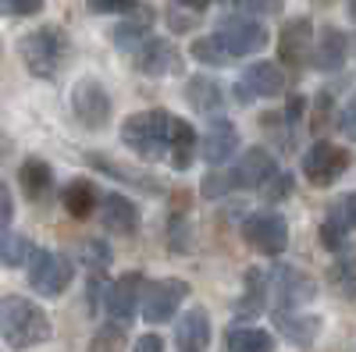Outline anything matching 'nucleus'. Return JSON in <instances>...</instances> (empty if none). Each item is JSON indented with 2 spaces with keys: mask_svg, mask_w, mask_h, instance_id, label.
I'll list each match as a JSON object with an SVG mask.
<instances>
[{
  "mask_svg": "<svg viewBox=\"0 0 356 352\" xmlns=\"http://www.w3.org/2000/svg\"><path fill=\"white\" fill-rule=\"evenodd\" d=\"M292 189H296V174L278 171L275 178H267L257 192H260V199H264V203H285V199L292 196Z\"/></svg>",
  "mask_w": 356,
  "mask_h": 352,
  "instance_id": "obj_34",
  "label": "nucleus"
},
{
  "mask_svg": "<svg viewBox=\"0 0 356 352\" xmlns=\"http://www.w3.org/2000/svg\"><path fill=\"white\" fill-rule=\"evenodd\" d=\"M136 352H164L161 335H143V338L136 342Z\"/></svg>",
  "mask_w": 356,
  "mask_h": 352,
  "instance_id": "obj_47",
  "label": "nucleus"
},
{
  "mask_svg": "<svg viewBox=\"0 0 356 352\" xmlns=\"http://www.w3.org/2000/svg\"><path fill=\"white\" fill-rule=\"evenodd\" d=\"M207 132L200 139V157L211 164V167H221L235 157V150H239V128H235L228 117L214 114V117H207Z\"/></svg>",
  "mask_w": 356,
  "mask_h": 352,
  "instance_id": "obj_14",
  "label": "nucleus"
},
{
  "mask_svg": "<svg viewBox=\"0 0 356 352\" xmlns=\"http://www.w3.org/2000/svg\"><path fill=\"white\" fill-rule=\"evenodd\" d=\"M243 239L260 256H282L289 249V221L278 210H257L243 221Z\"/></svg>",
  "mask_w": 356,
  "mask_h": 352,
  "instance_id": "obj_7",
  "label": "nucleus"
},
{
  "mask_svg": "<svg viewBox=\"0 0 356 352\" xmlns=\"http://www.w3.org/2000/svg\"><path fill=\"white\" fill-rule=\"evenodd\" d=\"M68 50H72V43H68V33L61 25H40L18 40V57H22L25 72L33 78H43V82L61 75V68L68 61Z\"/></svg>",
  "mask_w": 356,
  "mask_h": 352,
  "instance_id": "obj_2",
  "label": "nucleus"
},
{
  "mask_svg": "<svg viewBox=\"0 0 356 352\" xmlns=\"http://www.w3.org/2000/svg\"><path fill=\"white\" fill-rule=\"evenodd\" d=\"M100 199H104L100 189L89 182V178H75V182H68V185L61 189V203H65L68 217H75V221L93 217L97 207H100Z\"/></svg>",
  "mask_w": 356,
  "mask_h": 352,
  "instance_id": "obj_24",
  "label": "nucleus"
},
{
  "mask_svg": "<svg viewBox=\"0 0 356 352\" xmlns=\"http://www.w3.org/2000/svg\"><path fill=\"white\" fill-rule=\"evenodd\" d=\"M139 4V0H86V8L93 15H125Z\"/></svg>",
  "mask_w": 356,
  "mask_h": 352,
  "instance_id": "obj_39",
  "label": "nucleus"
},
{
  "mask_svg": "<svg viewBox=\"0 0 356 352\" xmlns=\"http://www.w3.org/2000/svg\"><path fill=\"white\" fill-rule=\"evenodd\" d=\"M33 242L18 231H0V267H25L33 256Z\"/></svg>",
  "mask_w": 356,
  "mask_h": 352,
  "instance_id": "obj_31",
  "label": "nucleus"
},
{
  "mask_svg": "<svg viewBox=\"0 0 356 352\" xmlns=\"http://www.w3.org/2000/svg\"><path fill=\"white\" fill-rule=\"evenodd\" d=\"M82 260H86L89 274H104V271L111 267L114 253H111V246H107L104 239H86V242H82Z\"/></svg>",
  "mask_w": 356,
  "mask_h": 352,
  "instance_id": "obj_33",
  "label": "nucleus"
},
{
  "mask_svg": "<svg viewBox=\"0 0 356 352\" xmlns=\"http://www.w3.org/2000/svg\"><path fill=\"white\" fill-rule=\"evenodd\" d=\"M47 0H0V8L8 15H18V18H29V15H40Z\"/></svg>",
  "mask_w": 356,
  "mask_h": 352,
  "instance_id": "obj_41",
  "label": "nucleus"
},
{
  "mask_svg": "<svg viewBox=\"0 0 356 352\" xmlns=\"http://www.w3.org/2000/svg\"><path fill=\"white\" fill-rule=\"evenodd\" d=\"M335 125H339V132H342L346 139H353V142H356V93H353V97H349V103L339 110V121H335Z\"/></svg>",
  "mask_w": 356,
  "mask_h": 352,
  "instance_id": "obj_40",
  "label": "nucleus"
},
{
  "mask_svg": "<svg viewBox=\"0 0 356 352\" xmlns=\"http://www.w3.org/2000/svg\"><path fill=\"white\" fill-rule=\"evenodd\" d=\"M25 267H29V285H33L40 296H47V299L65 296V288L75 278L72 260L61 256V253H54V249H33V256H29Z\"/></svg>",
  "mask_w": 356,
  "mask_h": 352,
  "instance_id": "obj_4",
  "label": "nucleus"
},
{
  "mask_svg": "<svg viewBox=\"0 0 356 352\" xmlns=\"http://www.w3.org/2000/svg\"><path fill=\"white\" fill-rule=\"evenodd\" d=\"M154 33V8H146V4H136L132 11H125V22L122 25H114L111 28V43L118 50H139L146 40H150Z\"/></svg>",
  "mask_w": 356,
  "mask_h": 352,
  "instance_id": "obj_17",
  "label": "nucleus"
},
{
  "mask_svg": "<svg viewBox=\"0 0 356 352\" xmlns=\"http://www.w3.org/2000/svg\"><path fill=\"white\" fill-rule=\"evenodd\" d=\"M303 110H307V100L296 93V97H289V103H285V114H282V121L289 125V128H296L303 121Z\"/></svg>",
  "mask_w": 356,
  "mask_h": 352,
  "instance_id": "obj_42",
  "label": "nucleus"
},
{
  "mask_svg": "<svg viewBox=\"0 0 356 352\" xmlns=\"http://www.w3.org/2000/svg\"><path fill=\"white\" fill-rule=\"evenodd\" d=\"M353 47H356V40H353Z\"/></svg>",
  "mask_w": 356,
  "mask_h": 352,
  "instance_id": "obj_51",
  "label": "nucleus"
},
{
  "mask_svg": "<svg viewBox=\"0 0 356 352\" xmlns=\"http://www.w3.org/2000/svg\"><path fill=\"white\" fill-rule=\"evenodd\" d=\"M175 342H178V352H207V345H211V317L200 306L182 313V320L175 328Z\"/></svg>",
  "mask_w": 356,
  "mask_h": 352,
  "instance_id": "obj_21",
  "label": "nucleus"
},
{
  "mask_svg": "<svg viewBox=\"0 0 356 352\" xmlns=\"http://www.w3.org/2000/svg\"><path fill=\"white\" fill-rule=\"evenodd\" d=\"M271 299H275V310H300L317 299V281L300 267L278 263L271 271Z\"/></svg>",
  "mask_w": 356,
  "mask_h": 352,
  "instance_id": "obj_8",
  "label": "nucleus"
},
{
  "mask_svg": "<svg viewBox=\"0 0 356 352\" xmlns=\"http://www.w3.org/2000/svg\"><path fill=\"white\" fill-rule=\"evenodd\" d=\"M171 128H175V114H168L164 107L132 114L122 125V146L143 160H161L171 150Z\"/></svg>",
  "mask_w": 356,
  "mask_h": 352,
  "instance_id": "obj_3",
  "label": "nucleus"
},
{
  "mask_svg": "<svg viewBox=\"0 0 356 352\" xmlns=\"http://www.w3.org/2000/svg\"><path fill=\"white\" fill-rule=\"evenodd\" d=\"M225 349L228 352H275V338L264 328H246V324H228L225 331Z\"/></svg>",
  "mask_w": 356,
  "mask_h": 352,
  "instance_id": "obj_28",
  "label": "nucleus"
},
{
  "mask_svg": "<svg viewBox=\"0 0 356 352\" xmlns=\"http://www.w3.org/2000/svg\"><path fill=\"white\" fill-rule=\"evenodd\" d=\"M282 167L275 160V153L267 146H250V150L235 160V167L228 171L232 174V185L235 189H260L267 178H275Z\"/></svg>",
  "mask_w": 356,
  "mask_h": 352,
  "instance_id": "obj_15",
  "label": "nucleus"
},
{
  "mask_svg": "<svg viewBox=\"0 0 356 352\" xmlns=\"http://www.w3.org/2000/svg\"><path fill=\"white\" fill-rule=\"evenodd\" d=\"M125 328L129 324H118V320L97 328V335L89 338V349L86 352H125Z\"/></svg>",
  "mask_w": 356,
  "mask_h": 352,
  "instance_id": "obj_32",
  "label": "nucleus"
},
{
  "mask_svg": "<svg viewBox=\"0 0 356 352\" xmlns=\"http://www.w3.org/2000/svg\"><path fill=\"white\" fill-rule=\"evenodd\" d=\"M168 25L175 28V33H189V28L196 25V18H193V15H182L178 8H171V11H168Z\"/></svg>",
  "mask_w": 356,
  "mask_h": 352,
  "instance_id": "obj_45",
  "label": "nucleus"
},
{
  "mask_svg": "<svg viewBox=\"0 0 356 352\" xmlns=\"http://www.w3.org/2000/svg\"><path fill=\"white\" fill-rule=\"evenodd\" d=\"M328 285L339 292L342 299H356V246L342 249L339 260L328 267Z\"/></svg>",
  "mask_w": 356,
  "mask_h": 352,
  "instance_id": "obj_29",
  "label": "nucleus"
},
{
  "mask_svg": "<svg viewBox=\"0 0 356 352\" xmlns=\"http://www.w3.org/2000/svg\"><path fill=\"white\" fill-rule=\"evenodd\" d=\"M275 328L282 331V338H289L292 345H314L321 335V317L310 313H292V310H275Z\"/></svg>",
  "mask_w": 356,
  "mask_h": 352,
  "instance_id": "obj_22",
  "label": "nucleus"
},
{
  "mask_svg": "<svg viewBox=\"0 0 356 352\" xmlns=\"http://www.w3.org/2000/svg\"><path fill=\"white\" fill-rule=\"evenodd\" d=\"M104 274H89V310L97 313V306H100V296H104Z\"/></svg>",
  "mask_w": 356,
  "mask_h": 352,
  "instance_id": "obj_46",
  "label": "nucleus"
},
{
  "mask_svg": "<svg viewBox=\"0 0 356 352\" xmlns=\"http://www.w3.org/2000/svg\"><path fill=\"white\" fill-rule=\"evenodd\" d=\"M235 185H232V174L228 171H214V174H207L203 178V185H200V192L207 196V199H221V196H228Z\"/></svg>",
  "mask_w": 356,
  "mask_h": 352,
  "instance_id": "obj_37",
  "label": "nucleus"
},
{
  "mask_svg": "<svg viewBox=\"0 0 356 352\" xmlns=\"http://www.w3.org/2000/svg\"><path fill=\"white\" fill-rule=\"evenodd\" d=\"M15 221V199H11V189L0 182V228H8Z\"/></svg>",
  "mask_w": 356,
  "mask_h": 352,
  "instance_id": "obj_44",
  "label": "nucleus"
},
{
  "mask_svg": "<svg viewBox=\"0 0 356 352\" xmlns=\"http://www.w3.org/2000/svg\"><path fill=\"white\" fill-rule=\"evenodd\" d=\"M82 160H86V167H93L97 174H107V178H114V182H125V185H132V189H139L146 196H161L164 192V185L154 178V174H146L139 167H129V164L114 160L107 153H82Z\"/></svg>",
  "mask_w": 356,
  "mask_h": 352,
  "instance_id": "obj_16",
  "label": "nucleus"
},
{
  "mask_svg": "<svg viewBox=\"0 0 356 352\" xmlns=\"http://www.w3.org/2000/svg\"><path fill=\"white\" fill-rule=\"evenodd\" d=\"M189 53L196 57L200 65H214V68H225V65L235 61V53L225 47V40H221L218 33H214V36H200V40H193Z\"/></svg>",
  "mask_w": 356,
  "mask_h": 352,
  "instance_id": "obj_30",
  "label": "nucleus"
},
{
  "mask_svg": "<svg viewBox=\"0 0 356 352\" xmlns=\"http://www.w3.org/2000/svg\"><path fill=\"white\" fill-rule=\"evenodd\" d=\"M182 8H189V11H207L211 8V0H178Z\"/></svg>",
  "mask_w": 356,
  "mask_h": 352,
  "instance_id": "obj_49",
  "label": "nucleus"
},
{
  "mask_svg": "<svg viewBox=\"0 0 356 352\" xmlns=\"http://www.w3.org/2000/svg\"><path fill=\"white\" fill-rule=\"evenodd\" d=\"M218 36L235 57H250L267 47V28L257 22V15H225L218 22Z\"/></svg>",
  "mask_w": 356,
  "mask_h": 352,
  "instance_id": "obj_10",
  "label": "nucleus"
},
{
  "mask_svg": "<svg viewBox=\"0 0 356 352\" xmlns=\"http://www.w3.org/2000/svg\"><path fill=\"white\" fill-rule=\"evenodd\" d=\"M200 153V135L189 121H182V117H175V128H171V150H168V164L175 171H189L193 160Z\"/></svg>",
  "mask_w": 356,
  "mask_h": 352,
  "instance_id": "obj_26",
  "label": "nucleus"
},
{
  "mask_svg": "<svg viewBox=\"0 0 356 352\" xmlns=\"http://www.w3.org/2000/svg\"><path fill=\"white\" fill-rule=\"evenodd\" d=\"M243 82L253 90V97H282L285 93V72L278 61H253L243 68Z\"/></svg>",
  "mask_w": 356,
  "mask_h": 352,
  "instance_id": "obj_23",
  "label": "nucleus"
},
{
  "mask_svg": "<svg viewBox=\"0 0 356 352\" xmlns=\"http://www.w3.org/2000/svg\"><path fill=\"white\" fill-rule=\"evenodd\" d=\"M72 114L79 117V125L89 132H104L114 117V103L111 93L97 78H79L75 90H72Z\"/></svg>",
  "mask_w": 356,
  "mask_h": 352,
  "instance_id": "obj_6",
  "label": "nucleus"
},
{
  "mask_svg": "<svg viewBox=\"0 0 356 352\" xmlns=\"http://www.w3.org/2000/svg\"><path fill=\"white\" fill-rule=\"evenodd\" d=\"M346 239H349V228L339 224L335 217H328V221L321 224V246H324V249L342 253V249H346Z\"/></svg>",
  "mask_w": 356,
  "mask_h": 352,
  "instance_id": "obj_35",
  "label": "nucleus"
},
{
  "mask_svg": "<svg viewBox=\"0 0 356 352\" xmlns=\"http://www.w3.org/2000/svg\"><path fill=\"white\" fill-rule=\"evenodd\" d=\"M132 65L139 75L146 78H164V75H178L182 72V53L175 50L171 40H161V36H150L136 53H132Z\"/></svg>",
  "mask_w": 356,
  "mask_h": 352,
  "instance_id": "obj_12",
  "label": "nucleus"
},
{
  "mask_svg": "<svg viewBox=\"0 0 356 352\" xmlns=\"http://www.w3.org/2000/svg\"><path fill=\"white\" fill-rule=\"evenodd\" d=\"M349 57V36L335 25H324L321 36H317V47H314V68L317 72H339Z\"/></svg>",
  "mask_w": 356,
  "mask_h": 352,
  "instance_id": "obj_19",
  "label": "nucleus"
},
{
  "mask_svg": "<svg viewBox=\"0 0 356 352\" xmlns=\"http://www.w3.org/2000/svg\"><path fill=\"white\" fill-rule=\"evenodd\" d=\"M18 182H22V192L33 199V203H40V199H47V192L54 189V167L43 160V157H29L22 167H18Z\"/></svg>",
  "mask_w": 356,
  "mask_h": 352,
  "instance_id": "obj_27",
  "label": "nucleus"
},
{
  "mask_svg": "<svg viewBox=\"0 0 356 352\" xmlns=\"http://www.w3.org/2000/svg\"><path fill=\"white\" fill-rule=\"evenodd\" d=\"M186 103L196 110V114H221V107H225V85L218 82V78H211V75H193V78H186Z\"/></svg>",
  "mask_w": 356,
  "mask_h": 352,
  "instance_id": "obj_20",
  "label": "nucleus"
},
{
  "mask_svg": "<svg viewBox=\"0 0 356 352\" xmlns=\"http://www.w3.org/2000/svg\"><path fill=\"white\" fill-rule=\"evenodd\" d=\"M146 292V278L139 271L118 278L114 285H107V299H104V310L111 313V320H118V324H132L136 313H139V299Z\"/></svg>",
  "mask_w": 356,
  "mask_h": 352,
  "instance_id": "obj_13",
  "label": "nucleus"
},
{
  "mask_svg": "<svg viewBox=\"0 0 356 352\" xmlns=\"http://www.w3.org/2000/svg\"><path fill=\"white\" fill-rule=\"evenodd\" d=\"M232 90H235V93H232V100L239 103V107H246V103H253V100H257V97H253V90H250L246 82H235Z\"/></svg>",
  "mask_w": 356,
  "mask_h": 352,
  "instance_id": "obj_48",
  "label": "nucleus"
},
{
  "mask_svg": "<svg viewBox=\"0 0 356 352\" xmlns=\"http://www.w3.org/2000/svg\"><path fill=\"white\" fill-rule=\"evenodd\" d=\"M349 167H353V153L346 150V146H335L328 139H317L310 150L303 153V174H307V182L314 189L335 185Z\"/></svg>",
  "mask_w": 356,
  "mask_h": 352,
  "instance_id": "obj_5",
  "label": "nucleus"
},
{
  "mask_svg": "<svg viewBox=\"0 0 356 352\" xmlns=\"http://www.w3.org/2000/svg\"><path fill=\"white\" fill-rule=\"evenodd\" d=\"M267 299H271V274L250 267L246 271V296L235 303V317L246 320V317H260L267 310Z\"/></svg>",
  "mask_w": 356,
  "mask_h": 352,
  "instance_id": "obj_25",
  "label": "nucleus"
},
{
  "mask_svg": "<svg viewBox=\"0 0 356 352\" xmlns=\"http://www.w3.org/2000/svg\"><path fill=\"white\" fill-rule=\"evenodd\" d=\"M346 11H349V18L356 22V0H349V4H346Z\"/></svg>",
  "mask_w": 356,
  "mask_h": 352,
  "instance_id": "obj_50",
  "label": "nucleus"
},
{
  "mask_svg": "<svg viewBox=\"0 0 356 352\" xmlns=\"http://www.w3.org/2000/svg\"><path fill=\"white\" fill-rule=\"evenodd\" d=\"M328 117H332V93H321V97H317V114H314L310 128H314V132H321L324 125H328Z\"/></svg>",
  "mask_w": 356,
  "mask_h": 352,
  "instance_id": "obj_43",
  "label": "nucleus"
},
{
  "mask_svg": "<svg viewBox=\"0 0 356 352\" xmlns=\"http://www.w3.org/2000/svg\"><path fill=\"white\" fill-rule=\"evenodd\" d=\"M186 296H189V281H182V278L146 281V292H143V320H150V324H168V320H175L178 306L186 303Z\"/></svg>",
  "mask_w": 356,
  "mask_h": 352,
  "instance_id": "obj_9",
  "label": "nucleus"
},
{
  "mask_svg": "<svg viewBox=\"0 0 356 352\" xmlns=\"http://www.w3.org/2000/svg\"><path fill=\"white\" fill-rule=\"evenodd\" d=\"M235 4H239V11H246V15H257V18H275V15H282L285 0H235Z\"/></svg>",
  "mask_w": 356,
  "mask_h": 352,
  "instance_id": "obj_38",
  "label": "nucleus"
},
{
  "mask_svg": "<svg viewBox=\"0 0 356 352\" xmlns=\"http://www.w3.org/2000/svg\"><path fill=\"white\" fill-rule=\"evenodd\" d=\"M100 224H104L107 231H114V235H139L143 217H139V207H136L129 196L111 192V196H104V203H100Z\"/></svg>",
  "mask_w": 356,
  "mask_h": 352,
  "instance_id": "obj_18",
  "label": "nucleus"
},
{
  "mask_svg": "<svg viewBox=\"0 0 356 352\" xmlns=\"http://www.w3.org/2000/svg\"><path fill=\"white\" fill-rule=\"evenodd\" d=\"M328 217H335L339 224H346L349 231H356V192H346V196H339V199L332 203Z\"/></svg>",
  "mask_w": 356,
  "mask_h": 352,
  "instance_id": "obj_36",
  "label": "nucleus"
},
{
  "mask_svg": "<svg viewBox=\"0 0 356 352\" xmlns=\"http://www.w3.org/2000/svg\"><path fill=\"white\" fill-rule=\"evenodd\" d=\"M278 61L300 72L307 61H314V22L310 18H289L278 33Z\"/></svg>",
  "mask_w": 356,
  "mask_h": 352,
  "instance_id": "obj_11",
  "label": "nucleus"
},
{
  "mask_svg": "<svg viewBox=\"0 0 356 352\" xmlns=\"http://www.w3.org/2000/svg\"><path fill=\"white\" fill-rule=\"evenodd\" d=\"M54 324L50 313L25 299V296H0V338H4L11 349H36L43 342H50Z\"/></svg>",
  "mask_w": 356,
  "mask_h": 352,
  "instance_id": "obj_1",
  "label": "nucleus"
}]
</instances>
